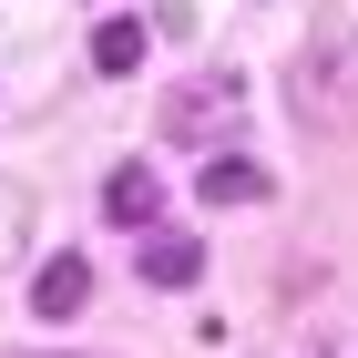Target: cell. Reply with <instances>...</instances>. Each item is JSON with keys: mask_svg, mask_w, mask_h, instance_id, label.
I'll list each match as a JSON object with an SVG mask.
<instances>
[{"mask_svg": "<svg viewBox=\"0 0 358 358\" xmlns=\"http://www.w3.org/2000/svg\"><path fill=\"white\" fill-rule=\"evenodd\" d=\"M287 103H297V123H317V134H348L358 123V31L348 21L307 31L297 72H287Z\"/></svg>", "mask_w": 358, "mask_h": 358, "instance_id": "cell-1", "label": "cell"}, {"mask_svg": "<svg viewBox=\"0 0 358 358\" xmlns=\"http://www.w3.org/2000/svg\"><path fill=\"white\" fill-rule=\"evenodd\" d=\"M236 123H246V72L236 62H205V72H185V83L164 92V113H154V134L164 143H236Z\"/></svg>", "mask_w": 358, "mask_h": 358, "instance_id": "cell-2", "label": "cell"}, {"mask_svg": "<svg viewBox=\"0 0 358 358\" xmlns=\"http://www.w3.org/2000/svg\"><path fill=\"white\" fill-rule=\"evenodd\" d=\"M31 307H41L52 328H62V317H83V307H92V256H72V246L41 256V266H31Z\"/></svg>", "mask_w": 358, "mask_h": 358, "instance_id": "cell-3", "label": "cell"}, {"mask_svg": "<svg viewBox=\"0 0 358 358\" xmlns=\"http://www.w3.org/2000/svg\"><path fill=\"white\" fill-rule=\"evenodd\" d=\"M103 215H113V225H154V215H164L154 164H113V174H103Z\"/></svg>", "mask_w": 358, "mask_h": 358, "instance_id": "cell-4", "label": "cell"}, {"mask_svg": "<svg viewBox=\"0 0 358 358\" xmlns=\"http://www.w3.org/2000/svg\"><path fill=\"white\" fill-rule=\"evenodd\" d=\"M194 194H205V205H256V194H266V164H256V154H205Z\"/></svg>", "mask_w": 358, "mask_h": 358, "instance_id": "cell-5", "label": "cell"}, {"mask_svg": "<svg viewBox=\"0 0 358 358\" xmlns=\"http://www.w3.org/2000/svg\"><path fill=\"white\" fill-rule=\"evenodd\" d=\"M205 276V236H143V287H194Z\"/></svg>", "mask_w": 358, "mask_h": 358, "instance_id": "cell-6", "label": "cell"}, {"mask_svg": "<svg viewBox=\"0 0 358 358\" xmlns=\"http://www.w3.org/2000/svg\"><path fill=\"white\" fill-rule=\"evenodd\" d=\"M143 62V21H103L92 31V72H134Z\"/></svg>", "mask_w": 358, "mask_h": 358, "instance_id": "cell-7", "label": "cell"}, {"mask_svg": "<svg viewBox=\"0 0 358 358\" xmlns=\"http://www.w3.org/2000/svg\"><path fill=\"white\" fill-rule=\"evenodd\" d=\"M10 205H21V194H10V185H0V256H10Z\"/></svg>", "mask_w": 358, "mask_h": 358, "instance_id": "cell-8", "label": "cell"}]
</instances>
